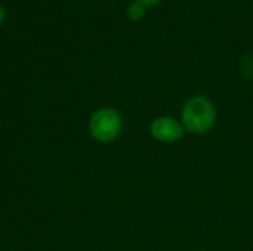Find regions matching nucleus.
<instances>
[{
  "mask_svg": "<svg viewBox=\"0 0 253 251\" xmlns=\"http://www.w3.org/2000/svg\"><path fill=\"white\" fill-rule=\"evenodd\" d=\"M216 123V109L213 102L205 95L188 98L181 109V124L190 133L203 135Z\"/></svg>",
  "mask_w": 253,
  "mask_h": 251,
  "instance_id": "f257e3e1",
  "label": "nucleus"
},
{
  "mask_svg": "<svg viewBox=\"0 0 253 251\" xmlns=\"http://www.w3.org/2000/svg\"><path fill=\"white\" fill-rule=\"evenodd\" d=\"M89 135L99 143L116 141L123 130V118L116 108H98L89 118Z\"/></svg>",
  "mask_w": 253,
  "mask_h": 251,
  "instance_id": "f03ea898",
  "label": "nucleus"
},
{
  "mask_svg": "<svg viewBox=\"0 0 253 251\" xmlns=\"http://www.w3.org/2000/svg\"><path fill=\"white\" fill-rule=\"evenodd\" d=\"M184 133H185L184 126L181 124V121L175 120L173 117L162 115L154 118L150 124V135L157 142L173 143L182 139Z\"/></svg>",
  "mask_w": 253,
  "mask_h": 251,
  "instance_id": "7ed1b4c3",
  "label": "nucleus"
},
{
  "mask_svg": "<svg viewBox=\"0 0 253 251\" xmlns=\"http://www.w3.org/2000/svg\"><path fill=\"white\" fill-rule=\"evenodd\" d=\"M145 13H147V6L142 4L141 1L133 0V1H130V3L127 4L126 15H127V18H129L130 21L138 22V21H141V19L145 16Z\"/></svg>",
  "mask_w": 253,
  "mask_h": 251,
  "instance_id": "20e7f679",
  "label": "nucleus"
},
{
  "mask_svg": "<svg viewBox=\"0 0 253 251\" xmlns=\"http://www.w3.org/2000/svg\"><path fill=\"white\" fill-rule=\"evenodd\" d=\"M138 1H141L142 4H145L147 7H151V6H156V4H159L162 0H138Z\"/></svg>",
  "mask_w": 253,
  "mask_h": 251,
  "instance_id": "39448f33",
  "label": "nucleus"
},
{
  "mask_svg": "<svg viewBox=\"0 0 253 251\" xmlns=\"http://www.w3.org/2000/svg\"><path fill=\"white\" fill-rule=\"evenodd\" d=\"M4 19H6V10L3 6H0V25L4 22Z\"/></svg>",
  "mask_w": 253,
  "mask_h": 251,
  "instance_id": "423d86ee",
  "label": "nucleus"
}]
</instances>
